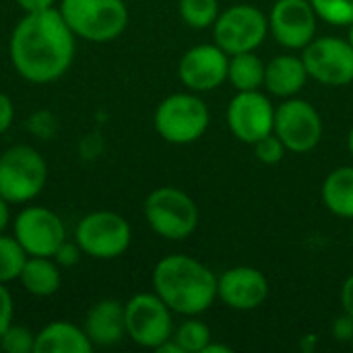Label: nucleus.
Returning <instances> with one entry per match:
<instances>
[{
    "mask_svg": "<svg viewBox=\"0 0 353 353\" xmlns=\"http://www.w3.org/2000/svg\"><path fill=\"white\" fill-rule=\"evenodd\" d=\"M74 52L77 35L56 6L41 12H25L8 39L14 72L33 85L62 79L72 66Z\"/></svg>",
    "mask_w": 353,
    "mask_h": 353,
    "instance_id": "f257e3e1",
    "label": "nucleus"
},
{
    "mask_svg": "<svg viewBox=\"0 0 353 353\" xmlns=\"http://www.w3.org/2000/svg\"><path fill=\"white\" fill-rule=\"evenodd\" d=\"M153 292L174 314L199 316L217 300V275L188 254H168L157 261Z\"/></svg>",
    "mask_w": 353,
    "mask_h": 353,
    "instance_id": "f03ea898",
    "label": "nucleus"
},
{
    "mask_svg": "<svg viewBox=\"0 0 353 353\" xmlns=\"http://www.w3.org/2000/svg\"><path fill=\"white\" fill-rule=\"evenodd\" d=\"M60 14L72 33L89 43H110L128 27L124 0H60Z\"/></svg>",
    "mask_w": 353,
    "mask_h": 353,
    "instance_id": "7ed1b4c3",
    "label": "nucleus"
},
{
    "mask_svg": "<svg viewBox=\"0 0 353 353\" xmlns=\"http://www.w3.org/2000/svg\"><path fill=\"white\" fill-rule=\"evenodd\" d=\"M48 184V161L31 145H12L0 155V196L10 205L35 201Z\"/></svg>",
    "mask_w": 353,
    "mask_h": 353,
    "instance_id": "20e7f679",
    "label": "nucleus"
},
{
    "mask_svg": "<svg viewBox=\"0 0 353 353\" xmlns=\"http://www.w3.org/2000/svg\"><path fill=\"white\" fill-rule=\"evenodd\" d=\"M147 225L163 240L180 242L194 234L199 225V207L176 186H159L147 194L143 205Z\"/></svg>",
    "mask_w": 353,
    "mask_h": 353,
    "instance_id": "39448f33",
    "label": "nucleus"
},
{
    "mask_svg": "<svg viewBox=\"0 0 353 353\" xmlns=\"http://www.w3.org/2000/svg\"><path fill=\"white\" fill-rule=\"evenodd\" d=\"M211 122L207 103L192 91L172 93L159 101L153 114L157 134L172 145H190L199 141Z\"/></svg>",
    "mask_w": 353,
    "mask_h": 353,
    "instance_id": "423d86ee",
    "label": "nucleus"
},
{
    "mask_svg": "<svg viewBox=\"0 0 353 353\" xmlns=\"http://www.w3.org/2000/svg\"><path fill=\"white\" fill-rule=\"evenodd\" d=\"M74 242L81 252L95 261H114L126 254L132 244L130 223L114 211H91L74 228Z\"/></svg>",
    "mask_w": 353,
    "mask_h": 353,
    "instance_id": "0eeeda50",
    "label": "nucleus"
},
{
    "mask_svg": "<svg viewBox=\"0 0 353 353\" xmlns=\"http://www.w3.org/2000/svg\"><path fill=\"white\" fill-rule=\"evenodd\" d=\"M172 310L168 304L153 292V294H134L124 304V323H126V337L132 343L145 350H157L161 343L172 339L174 323Z\"/></svg>",
    "mask_w": 353,
    "mask_h": 353,
    "instance_id": "6e6552de",
    "label": "nucleus"
},
{
    "mask_svg": "<svg viewBox=\"0 0 353 353\" xmlns=\"http://www.w3.org/2000/svg\"><path fill=\"white\" fill-rule=\"evenodd\" d=\"M269 33V17L252 4H234L219 12L213 25V41L225 54L254 52Z\"/></svg>",
    "mask_w": 353,
    "mask_h": 353,
    "instance_id": "1a4fd4ad",
    "label": "nucleus"
},
{
    "mask_svg": "<svg viewBox=\"0 0 353 353\" xmlns=\"http://www.w3.org/2000/svg\"><path fill=\"white\" fill-rule=\"evenodd\" d=\"M12 236L27 256H54L66 240V228L56 211L41 205H27L12 221Z\"/></svg>",
    "mask_w": 353,
    "mask_h": 353,
    "instance_id": "9d476101",
    "label": "nucleus"
},
{
    "mask_svg": "<svg viewBox=\"0 0 353 353\" xmlns=\"http://www.w3.org/2000/svg\"><path fill=\"white\" fill-rule=\"evenodd\" d=\"M273 132L283 141L288 151L308 153L323 139V118L310 101L288 97L275 108Z\"/></svg>",
    "mask_w": 353,
    "mask_h": 353,
    "instance_id": "9b49d317",
    "label": "nucleus"
},
{
    "mask_svg": "<svg viewBox=\"0 0 353 353\" xmlns=\"http://www.w3.org/2000/svg\"><path fill=\"white\" fill-rule=\"evenodd\" d=\"M302 60L308 77L323 85L343 87L353 83V46L350 39L335 35L314 37L302 50Z\"/></svg>",
    "mask_w": 353,
    "mask_h": 353,
    "instance_id": "f8f14e48",
    "label": "nucleus"
},
{
    "mask_svg": "<svg viewBox=\"0 0 353 353\" xmlns=\"http://www.w3.org/2000/svg\"><path fill=\"white\" fill-rule=\"evenodd\" d=\"M275 105L271 99L256 91H238L228 105L230 132L246 145H254L263 137L273 132Z\"/></svg>",
    "mask_w": 353,
    "mask_h": 353,
    "instance_id": "ddd939ff",
    "label": "nucleus"
},
{
    "mask_svg": "<svg viewBox=\"0 0 353 353\" xmlns=\"http://www.w3.org/2000/svg\"><path fill=\"white\" fill-rule=\"evenodd\" d=\"M230 54H225L215 41L199 43L184 52L178 62L180 83L192 93H207L221 87L228 81Z\"/></svg>",
    "mask_w": 353,
    "mask_h": 353,
    "instance_id": "4468645a",
    "label": "nucleus"
},
{
    "mask_svg": "<svg viewBox=\"0 0 353 353\" xmlns=\"http://www.w3.org/2000/svg\"><path fill=\"white\" fill-rule=\"evenodd\" d=\"M319 14L310 0H277L271 6L269 31L279 46L304 50L316 37Z\"/></svg>",
    "mask_w": 353,
    "mask_h": 353,
    "instance_id": "2eb2a0df",
    "label": "nucleus"
},
{
    "mask_svg": "<svg viewBox=\"0 0 353 353\" xmlns=\"http://www.w3.org/2000/svg\"><path fill=\"white\" fill-rule=\"evenodd\" d=\"M217 298L232 310L250 312L267 302L269 281L254 267H232L217 277Z\"/></svg>",
    "mask_w": 353,
    "mask_h": 353,
    "instance_id": "dca6fc26",
    "label": "nucleus"
},
{
    "mask_svg": "<svg viewBox=\"0 0 353 353\" xmlns=\"http://www.w3.org/2000/svg\"><path fill=\"white\" fill-rule=\"evenodd\" d=\"M89 341L93 347H112L118 345L126 337V323H124V304L118 300H99L95 302L83 325Z\"/></svg>",
    "mask_w": 353,
    "mask_h": 353,
    "instance_id": "f3484780",
    "label": "nucleus"
},
{
    "mask_svg": "<svg viewBox=\"0 0 353 353\" xmlns=\"http://www.w3.org/2000/svg\"><path fill=\"white\" fill-rule=\"evenodd\" d=\"M308 79L302 56L281 54L265 64V89L275 97H296Z\"/></svg>",
    "mask_w": 353,
    "mask_h": 353,
    "instance_id": "a211bd4d",
    "label": "nucleus"
},
{
    "mask_svg": "<svg viewBox=\"0 0 353 353\" xmlns=\"http://www.w3.org/2000/svg\"><path fill=\"white\" fill-rule=\"evenodd\" d=\"M93 350L85 329L68 321L48 323L35 333V353H91Z\"/></svg>",
    "mask_w": 353,
    "mask_h": 353,
    "instance_id": "6ab92c4d",
    "label": "nucleus"
},
{
    "mask_svg": "<svg viewBox=\"0 0 353 353\" xmlns=\"http://www.w3.org/2000/svg\"><path fill=\"white\" fill-rule=\"evenodd\" d=\"M19 283L29 296L52 298L62 285V267L52 256H27Z\"/></svg>",
    "mask_w": 353,
    "mask_h": 353,
    "instance_id": "aec40b11",
    "label": "nucleus"
},
{
    "mask_svg": "<svg viewBox=\"0 0 353 353\" xmlns=\"http://www.w3.org/2000/svg\"><path fill=\"white\" fill-rule=\"evenodd\" d=\"M325 207L343 219H353V165L333 170L321 188Z\"/></svg>",
    "mask_w": 353,
    "mask_h": 353,
    "instance_id": "412c9836",
    "label": "nucleus"
},
{
    "mask_svg": "<svg viewBox=\"0 0 353 353\" xmlns=\"http://www.w3.org/2000/svg\"><path fill=\"white\" fill-rule=\"evenodd\" d=\"M228 81L236 91H256L265 87V62L254 52H240L230 56Z\"/></svg>",
    "mask_w": 353,
    "mask_h": 353,
    "instance_id": "4be33fe9",
    "label": "nucleus"
},
{
    "mask_svg": "<svg viewBox=\"0 0 353 353\" xmlns=\"http://www.w3.org/2000/svg\"><path fill=\"white\" fill-rule=\"evenodd\" d=\"M25 261L27 252L17 242V238L0 234V283L8 285L12 281H19Z\"/></svg>",
    "mask_w": 353,
    "mask_h": 353,
    "instance_id": "5701e85b",
    "label": "nucleus"
},
{
    "mask_svg": "<svg viewBox=\"0 0 353 353\" xmlns=\"http://www.w3.org/2000/svg\"><path fill=\"white\" fill-rule=\"evenodd\" d=\"M180 19L192 29H209L215 25L221 8L219 0H180Z\"/></svg>",
    "mask_w": 353,
    "mask_h": 353,
    "instance_id": "b1692460",
    "label": "nucleus"
},
{
    "mask_svg": "<svg viewBox=\"0 0 353 353\" xmlns=\"http://www.w3.org/2000/svg\"><path fill=\"white\" fill-rule=\"evenodd\" d=\"M172 339L182 347L184 353H203L213 337L211 329L205 323L196 321L194 316H186V321L178 329H174Z\"/></svg>",
    "mask_w": 353,
    "mask_h": 353,
    "instance_id": "393cba45",
    "label": "nucleus"
},
{
    "mask_svg": "<svg viewBox=\"0 0 353 353\" xmlns=\"http://www.w3.org/2000/svg\"><path fill=\"white\" fill-rule=\"evenodd\" d=\"M321 21L335 27H350L353 23V0H310Z\"/></svg>",
    "mask_w": 353,
    "mask_h": 353,
    "instance_id": "a878e982",
    "label": "nucleus"
},
{
    "mask_svg": "<svg viewBox=\"0 0 353 353\" xmlns=\"http://www.w3.org/2000/svg\"><path fill=\"white\" fill-rule=\"evenodd\" d=\"M0 350L4 353H35V333L12 323L0 337Z\"/></svg>",
    "mask_w": 353,
    "mask_h": 353,
    "instance_id": "bb28decb",
    "label": "nucleus"
},
{
    "mask_svg": "<svg viewBox=\"0 0 353 353\" xmlns=\"http://www.w3.org/2000/svg\"><path fill=\"white\" fill-rule=\"evenodd\" d=\"M252 147H254V155H256V159H259V161H263V163H267V165H275V163H279V161L285 157V153H288V147L283 145V141H281L275 132H271V134L263 137V139H261V141H256Z\"/></svg>",
    "mask_w": 353,
    "mask_h": 353,
    "instance_id": "cd10ccee",
    "label": "nucleus"
},
{
    "mask_svg": "<svg viewBox=\"0 0 353 353\" xmlns=\"http://www.w3.org/2000/svg\"><path fill=\"white\" fill-rule=\"evenodd\" d=\"M81 256H83V252H81L79 244H77V242L64 240V242L60 244V248L54 252L52 259H54L62 269H70V267H74V265L81 261Z\"/></svg>",
    "mask_w": 353,
    "mask_h": 353,
    "instance_id": "c85d7f7f",
    "label": "nucleus"
},
{
    "mask_svg": "<svg viewBox=\"0 0 353 353\" xmlns=\"http://www.w3.org/2000/svg\"><path fill=\"white\" fill-rule=\"evenodd\" d=\"M12 319H14V300H12V294H10V290L4 283H0V337L12 325Z\"/></svg>",
    "mask_w": 353,
    "mask_h": 353,
    "instance_id": "c756f323",
    "label": "nucleus"
},
{
    "mask_svg": "<svg viewBox=\"0 0 353 353\" xmlns=\"http://www.w3.org/2000/svg\"><path fill=\"white\" fill-rule=\"evenodd\" d=\"M12 120H14V103L6 93L0 91V134H4L12 126Z\"/></svg>",
    "mask_w": 353,
    "mask_h": 353,
    "instance_id": "7c9ffc66",
    "label": "nucleus"
},
{
    "mask_svg": "<svg viewBox=\"0 0 353 353\" xmlns=\"http://www.w3.org/2000/svg\"><path fill=\"white\" fill-rule=\"evenodd\" d=\"M331 333L337 341H352L353 337V319L343 314L339 319L333 321V327H331Z\"/></svg>",
    "mask_w": 353,
    "mask_h": 353,
    "instance_id": "2f4dec72",
    "label": "nucleus"
},
{
    "mask_svg": "<svg viewBox=\"0 0 353 353\" xmlns=\"http://www.w3.org/2000/svg\"><path fill=\"white\" fill-rule=\"evenodd\" d=\"M23 12H41L48 8H54L56 0H14Z\"/></svg>",
    "mask_w": 353,
    "mask_h": 353,
    "instance_id": "473e14b6",
    "label": "nucleus"
},
{
    "mask_svg": "<svg viewBox=\"0 0 353 353\" xmlns=\"http://www.w3.org/2000/svg\"><path fill=\"white\" fill-rule=\"evenodd\" d=\"M341 306H343V314L353 319V275H350L341 288Z\"/></svg>",
    "mask_w": 353,
    "mask_h": 353,
    "instance_id": "72a5a7b5",
    "label": "nucleus"
},
{
    "mask_svg": "<svg viewBox=\"0 0 353 353\" xmlns=\"http://www.w3.org/2000/svg\"><path fill=\"white\" fill-rule=\"evenodd\" d=\"M8 223H10V203L0 196V234L6 232Z\"/></svg>",
    "mask_w": 353,
    "mask_h": 353,
    "instance_id": "f704fd0d",
    "label": "nucleus"
},
{
    "mask_svg": "<svg viewBox=\"0 0 353 353\" xmlns=\"http://www.w3.org/2000/svg\"><path fill=\"white\" fill-rule=\"evenodd\" d=\"M155 352H159V353H184L182 352V347L174 341V339H168L165 343H161Z\"/></svg>",
    "mask_w": 353,
    "mask_h": 353,
    "instance_id": "c9c22d12",
    "label": "nucleus"
},
{
    "mask_svg": "<svg viewBox=\"0 0 353 353\" xmlns=\"http://www.w3.org/2000/svg\"><path fill=\"white\" fill-rule=\"evenodd\" d=\"M203 353H232V347L223 345V343H213L209 341V345L203 350Z\"/></svg>",
    "mask_w": 353,
    "mask_h": 353,
    "instance_id": "e433bc0d",
    "label": "nucleus"
},
{
    "mask_svg": "<svg viewBox=\"0 0 353 353\" xmlns=\"http://www.w3.org/2000/svg\"><path fill=\"white\" fill-rule=\"evenodd\" d=\"M347 147H350V153L353 155V126L352 130H350V137H347Z\"/></svg>",
    "mask_w": 353,
    "mask_h": 353,
    "instance_id": "4c0bfd02",
    "label": "nucleus"
},
{
    "mask_svg": "<svg viewBox=\"0 0 353 353\" xmlns=\"http://www.w3.org/2000/svg\"><path fill=\"white\" fill-rule=\"evenodd\" d=\"M347 39H350V43L353 46V23L350 25V35H347Z\"/></svg>",
    "mask_w": 353,
    "mask_h": 353,
    "instance_id": "58836bf2",
    "label": "nucleus"
},
{
    "mask_svg": "<svg viewBox=\"0 0 353 353\" xmlns=\"http://www.w3.org/2000/svg\"><path fill=\"white\" fill-rule=\"evenodd\" d=\"M352 242H353V228H352Z\"/></svg>",
    "mask_w": 353,
    "mask_h": 353,
    "instance_id": "ea45409f",
    "label": "nucleus"
},
{
    "mask_svg": "<svg viewBox=\"0 0 353 353\" xmlns=\"http://www.w3.org/2000/svg\"><path fill=\"white\" fill-rule=\"evenodd\" d=\"M350 343H352V347H353V337H352V341H350Z\"/></svg>",
    "mask_w": 353,
    "mask_h": 353,
    "instance_id": "a19ab883",
    "label": "nucleus"
}]
</instances>
